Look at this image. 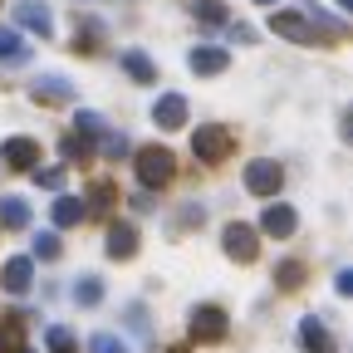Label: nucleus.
I'll return each mask as SVG.
<instances>
[{
	"instance_id": "nucleus-1",
	"label": "nucleus",
	"mask_w": 353,
	"mask_h": 353,
	"mask_svg": "<svg viewBox=\"0 0 353 353\" xmlns=\"http://www.w3.org/2000/svg\"><path fill=\"white\" fill-rule=\"evenodd\" d=\"M236 148V138H231V128H221V123H201L196 132H192V152L201 157V162H221Z\"/></svg>"
},
{
	"instance_id": "nucleus-2",
	"label": "nucleus",
	"mask_w": 353,
	"mask_h": 353,
	"mask_svg": "<svg viewBox=\"0 0 353 353\" xmlns=\"http://www.w3.org/2000/svg\"><path fill=\"white\" fill-rule=\"evenodd\" d=\"M172 172H176V162H172L167 148H143V152H138V182H143V187H167Z\"/></svg>"
},
{
	"instance_id": "nucleus-3",
	"label": "nucleus",
	"mask_w": 353,
	"mask_h": 353,
	"mask_svg": "<svg viewBox=\"0 0 353 353\" xmlns=\"http://www.w3.org/2000/svg\"><path fill=\"white\" fill-rule=\"evenodd\" d=\"M280 182H285V172H280V162H270V157H260V162L245 167V192H255V196H275Z\"/></svg>"
},
{
	"instance_id": "nucleus-4",
	"label": "nucleus",
	"mask_w": 353,
	"mask_h": 353,
	"mask_svg": "<svg viewBox=\"0 0 353 353\" xmlns=\"http://www.w3.org/2000/svg\"><path fill=\"white\" fill-rule=\"evenodd\" d=\"M270 30H275L280 39H290V44H314V39H319L314 25H309L304 15H290V10H275V15H270Z\"/></svg>"
},
{
	"instance_id": "nucleus-5",
	"label": "nucleus",
	"mask_w": 353,
	"mask_h": 353,
	"mask_svg": "<svg viewBox=\"0 0 353 353\" xmlns=\"http://www.w3.org/2000/svg\"><path fill=\"white\" fill-rule=\"evenodd\" d=\"M0 162L15 167V172H30L39 162V143L34 138H6V143H0Z\"/></svg>"
},
{
	"instance_id": "nucleus-6",
	"label": "nucleus",
	"mask_w": 353,
	"mask_h": 353,
	"mask_svg": "<svg viewBox=\"0 0 353 353\" xmlns=\"http://www.w3.org/2000/svg\"><path fill=\"white\" fill-rule=\"evenodd\" d=\"M192 339H226V314H221L216 304H201V309H192Z\"/></svg>"
},
{
	"instance_id": "nucleus-7",
	"label": "nucleus",
	"mask_w": 353,
	"mask_h": 353,
	"mask_svg": "<svg viewBox=\"0 0 353 353\" xmlns=\"http://www.w3.org/2000/svg\"><path fill=\"white\" fill-rule=\"evenodd\" d=\"M226 255H231V260H241V265H250V260L260 255L255 231H250V226H241V221H236V226H226Z\"/></svg>"
},
{
	"instance_id": "nucleus-8",
	"label": "nucleus",
	"mask_w": 353,
	"mask_h": 353,
	"mask_svg": "<svg viewBox=\"0 0 353 353\" xmlns=\"http://www.w3.org/2000/svg\"><path fill=\"white\" fill-rule=\"evenodd\" d=\"M15 20H20L25 30H34L39 39L54 34V15H50V6H39V0H25V6H15Z\"/></svg>"
},
{
	"instance_id": "nucleus-9",
	"label": "nucleus",
	"mask_w": 353,
	"mask_h": 353,
	"mask_svg": "<svg viewBox=\"0 0 353 353\" xmlns=\"http://www.w3.org/2000/svg\"><path fill=\"white\" fill-rule=\"evenodd\" d=\"M152 118H157V128L176 132V128L187 123V99H182V94H162V99H157V108H152Z\"/></svg>"
},
{
	"instance_id": "nucleus-10",
	"label": "nucleus",
	"mask_w": 353,
	"mask_h": 353,
	"mask_svg": "<svg viewBox=\"0 0 353 353\" xmlns=\"http://www.w3.org/2000/svg\"><path fill=\"white\" fill-rule=\"evenodd\" d=\"M187 64H192V74H221V69L231 64V54L221 50V44H196Z\"/></svg>"
},
{
	"instance_id": "nucleus-11",
	"label": "nucleus",
	"mask_w": 353,
	"mask_h": 353,
	"mask_svg": "<svg viewBox=\"0 0 353 353\" xmlns=\"http://www.w3.org/2000/svg\"><path fill=\"white\" fill-rule=\"evenodd\" d=\"M260 231L265 236H294V211L285 206V201H275V206H265V216H260Z\"/></svg>"
},
{
	"instance_id": "nucleus-12",
	"label": "nucleus",
	"mask_w": 353,
	"mask_h": 353,
	"mask_svg": "<svg viewBox=\"0 0 353 353\" xmlns=\"http://www.w3.org/2000/svg\"><path fill=\"white\" fill-rule=\"evenodd\" d=\"M34 99L39 103H69L74 99V83L59 79V74H44V79H34Z\"/></svg>"
},
{
	"instance_id": "nucleus-13",
	"label": "nucleus",
	"mask_w": 353,
	"mask_h": 353,
	"mask_svg": "<svg viewBox=\"0 0 353 353\" xmlns=\"http://www.w3.org/2000/svg\"><path fill=\"white\" fill-rule=\"evenodd\" d=\"M30 280H34V265H30L25 255L6 260V275H0V285H6L10 294H25V290H30Z\"/></svg>"
},
{
	"instance_id": "nucleus-14",
	"label": "nucleus",
	"mask_w": 353,
	"mask_h": 353,
	"mask_svg": "<svg viewBox=\"0 0 353 353\" xmlns=\"http://www.w3.org/2000/svg\"><path fill=\"white\" fill-rule=\"evenodd\" d=\"M299 343L309 348V353H334V339H329V329L309 314V319H299Z\"/></svg>"
},
{
	"instance_id": "nucleus-15",
	"label": "nucleus",
	"mask_w": 353,
	"mask_h": 353,
	"mask_svg": "<svg viewBox=\"0 0 353 353\" xmlns=\"http://www.w3.org/2000/svg\"><path fill=\"white\" fill-rule=\"evenodd\" d=\"M108 255H113V260H128V255H138V231H132L128 221H118V226L108 231Z\"/></svg>"
},
{
	"instance_id": "nucleus-16",
	"label": "nucleus",
	"mask_w": 353,
	"mask_h": 353,
	"mask_svg": "<svg viewBox=\"0 0 353 353\" xmlns=\"http://www.w3.org/2000/svg\"><path fill=\"white\" fill-rule=\"evenodd\" d=\"M123 69L138 79V83H157V64H152L143 50H123Z\"/></svg>"
},
{
	"instance_id": "nucleus-17",
	"label": "nucleus",
	"mask_w": 353,
	"mask_h": 353,
	"mask_svg": "<svg viewBox=\"0 0 353 353\" xmlns=\"http://www.w3.org/2000/svg\"><path fill=\"white\" fill-rule=\"evenodd\" d=\"M0 226L25 231V226H30V206H25L20 196H0Z\"/></svg>"
},
{
	"instance_id": "nucleus-18",
	"label": "nucleus",
	"mask_w": 353,
	"mask_h": 353,
	"mask_svg": "<svg viewBox=\"0 0 353 353\" xmlns=\"http://www.w3.org/2000/svg\"><path fill=\"white\" fill-rule=\"evenodd\" d=\"M25 348V319L10 314L6 324H0V353H20Z\"/></svg>"
},
{
	"instance_id": "nucleus-19",
	"label": "nucleus",
	"mask_w": 353,
	"mask_h": 353,
	"mask_svg": "<svg viewBox=\"0 0 353 353\" xmlns=\"http://www.w3.org/2000/svg\"><path fill=\"white\" fill-rule=\"evenodd\" d=\"M83 216H88V211H83L79 196H59V201H54V226H79Z\"/></svg>"
},
{
	"instance_id": "nucleus-20",
	"label": "nucleus",
	"mask_w": 353,
	"mask_h": 353,
	"mask_svg": "<svg viewBox=\"0 0 353 353\" xmlns=\"http://www.w3.org/2000/svg\"><path fill=\"white\" fill-rule=\"evenodd\" d=\"M74 299H79L83 309H94V304L103 299V280H99V275H83V280L74 285Z\"/></svg>"
},
{
	"instance_id": "nucleus-21",
	"label": "nucleus",
	"mask_w": 353,
	"mask_h": 353,
	"mask_svg": "<svg viewBox=\"0 0 353 353\" xmlns=\"http://www.w3.org/2000/svg\"><path fill=\"white\" fill-rule=\"evenodd\" d=\"M275 280H280V290H299L304 285V265L299 260H285L280 270H275Z\"/></svg>"
},
{
	"instance_id": "nucleus-22",
	"label": "nucleus",
	"mask_w": 353,
	"mask_h": 353,
	"mask_svg": "<svg viewBox=\"0 0 353 353\" xmlns=\"http://www.w3.org/2000/svg\"><path fill=\"white\" fill-rule=\"evenodd\" d=\"M88 353H128V343L118 334H94L88 339Z\"/></svg>"
},
{
	"instance_id": "nucleus-23",
	"label": "nucleus",
	"mask_w": 353,
	"mask_h": 353,
	"mask_svg": "<svg viewBox=\"0 0 353 353\" xmlns=\"http://www.w3.org/2000/svg\"><path fill=\"white\" fill-rule=\"evenodd\" d=\"M20 54H25L20 34H15V30H0V59H20Z\"/></svg>"
},
{
	"instance_id": "nucleus-24",
	"label": "nucleus",
	"mask_w": 353,
	"mask_h": 353,
	"mask_svg": "<svg viewBox=\"0 0 353 353\" xmlns=\"http://www.w3.org/2000/svg\"><path fill=\"white\" fill-rule=\"evenodd\" d=\"M34 255H39V260H54V255H59V236H54V231L34 236Z\"/></svg>"
},
{
	"instance_id": "nucleus-25",
	"label": "nucleus",
	"mask_w": 353,
	"mask_h": 353,
	"mask_svg": "<svg viewBox=\"0 0 353 353\" xmlns=\"http://www.w3.org/2000/svg\"><path fill=\"white\" fill-rule=\"evenodd\" d=\"M50 348H54V353H74V334H69L64 324H54V329H50Z\"/></svg>"
},
{
	"instance_id": "nucleus-26",
	"label": "nucleus",
	"mask_w": 353,
	"mask_h": 353,
	"mask_svg": "<svg viewBox=\"0 0 353 353\" xmlns=\"http://www.w3.org/2000/svg\"><path fill=\"white\" fill-rule=\"evenodd\" d=\"M88 206H94V211H108V206H113V187L99 182V187H94V201H88ZM88 206H83V211H88Z\"/></svg>"
},
{
	"instance_id": "nucleus-27",
	"label": "nucleus",
	"mask_w": 353,
	"mask_h": 353,
	"mask_svg": "<svg viewBox=\"0 0 353 353\" xmlns=\"http://www.w3.org/2000/svg\"><path fill=\"white\" fill-rule=\"evenodd\" d=\"M103 152L108 157H123L128 152V138H123V132H103Z\"/></svg>"
},
{
	"instance_id": "nucleus-28",
	"label": "nucleus",
	"mask_w": 353,
	"mask_h": 353,
	"mask_svg": "<svg viewBox=\"0 0 353 353\" xmlns=\"http://www.w3.org/2000/svg\"><path fill=\"white\" fill-rule=\"evenodd\" d=\"M196 15H201V20H211V25H221V20H226V10H221L216 0H201V6H196Z\"/></svg>"
},
{
	"instance_id": "nucleus-29",
	"label": "nucleus",
	"mask_w": 353,
	"mask_h": 353,
	"mask_svg": "<svg viewBox=\"0 0 353 353\" xmlns=\"http://www.w3.org/2000/svg\"><path fill=\"white\" fill-rule=\"evenodd\" d=\"M74 123H79V132H103V118H99V113H88V108H83Z\"/></svg>"
},
{
	"instance_id": "nucleus-30",
	"label": "nucleus",
	"mask_w": 353,
	"mask_h": 353,
	"mask_svg": "<svg viewBox=\"0 0 353 353\" xmlns=\"http://www.w3.org/2000/svg\"><path fill=\"white\" fill-rule=\"evenodd\" d=\"M64 157L74 162V157H88V143L79 138V132H74V138H64Z\"/></svg>"
},
{
	"instance_id": "nucleus-31",
	"label": "nucleus",
	"mask_w": 353,
	"mask_h": 353,
	"mask_svg": "<svg viewBox=\"0 0 353 353\" xmlns=\"http://www.w3.org/2000/svg\"><path fill=\"white\" fill-rule=\"evenodd\" d=\"M39 176V187H59L64 182V167H44V172H34Z\"/></svg>"
},
{
	"instance_id": "nucleus-32",
	"label": "nucleus",
	"mask_w": 353,
	"mask_h": 353,
	"mask_svg": "<svg viewBox=\"0 0 353 353\" xmlns=\"http://www.w3.org/2000/svg\"><path fill=\"white\" fill-rule=\"evenodd\" d=\"M339 10H353V0H339Z\"/></svg>"
},
{
	"instance_id": "nucleus-33",
	"label": "nucleus",
	"mask_w": 353,
	"mask_h": 353,
	"mask_svg": "<svg viewBox=\"0 0 353 353\" xmlns=\"http://www.w3.org/2000/svg\"><path fill=\"white\" fill-rule=\"evenodd\" d=\"M255 6H275V0H255Z\"/></svg>"
},
{
	"instance_id": "nucleus-34",
	"label": "nucleus",
	"mask_w": 353,
	"mask_h": 353,
	"mask_svg": "<svg viewBox=\"0 0 353 353\" xmlns=\"http://www.w3.org/2000/svg\"><path fill=\"white\" fill-rule=\"evenodd\" d=\"M20 353H30V348H20Z\"/></svg>"
}]
</instances>
